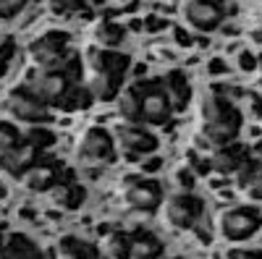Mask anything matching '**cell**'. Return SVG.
<instances>
[{"mask_svg":"<svg viewBox=\"0 0 262 259\" xmlns=\"http://www.w3.org/2000/svg\"><path fill=\"white\" fill-rule=\"evenodd\" d=\"M92 3H95V6H102V3H105V0H92Z\"/></svg>","mask_w":262,"mask_h":259,"instance_id":"cell-43","label":"cell"},{"mask_svg":"<svg viewBox=\"0 0 262 259\" xmlns=\"http://www.w3.org/2000/svg\"><path fill=\"white\" fill-rule=\"evenodd\" d=\"M249 37H252V42H257V45H262V18L257 21V24L249 29Z\"/></svg>","mask_w":262,"mask_h":259,"instance_id":"cell-40","label":"cell"},{"mask_svg":"<svg viewBox=\"0 0 262 259\" xmlns=\"http://www.w3.org/2000/svg\"><path fill=\"white\" fill-rule=\"evenodd\" d=\"M29 0H0V18H13L27 8Z\"/></svg>","mask_w":262,"mask_h":259,"instance_id":"cell-31","label":"cell"},{"mask_svg":"<svg viewBox=\"0 0 262 259\" xmlns=\"http://www.w3.org/2000/svg\"><path fill=\"white\" fill-rule=\"evenodd\" d=\"M58 254H60V259H100L97 246L79 239V236H66V239H60Z\"/></svg>","mask_w":262,"mask_h":259,"instance_id":"cell-19","label":"cell"},{"mask_svg":"<svg viewBox=\"0 0 262 259\" xmlns=\"http://www.w3.org/2000/svg\"><path fill=\"white\" fill-rule=\"evenodd\" d=\"M165 223L176 230H196L205 218V199L194 191H176L163 202Z\"/></svg>","mask_w":262,"mask_h":259,"instance_id":"cell-4","label":"cell"},{"mask_svg":"<svg viewBox=\"0 0 262 259\" xmlns=\"http://www.w3.org/2000/svg\"><path fill=\"white\" fill-rule=\"evenodd\" d=\"M259 89H262V79H259Z\"/></svg>","mask_w":262,"mask_h":259,"instance_id":"cell-47","label":"cell"},{"mask_svg":"<svg viewBox=\"0 0 262 259\" xmlns=\"http://www.w3.org/2000/svg\"><path fill=\"white\" fill-rule=\"evenodd\" d=\"M21 142V131L11 123V121H0V155L3 152H8V149H13V147H18Z\"/></svg>","mask_w":262,"mask_h":259,"instance_id":"cell-25","label":"cell"},{"mask_svg":"<svg viewBox=\"0 0 262 259\" xmlns=\"http://www.w3.org/2000/svg\"><path fill=\"white\" fill-rule=\"evenodd\" d=\"M27 86L48 105H58V100L74 86V79L66 68H39L37 74H32Z\"/></svg>","mask_w":262,"mask_h":259,"instance_id":"cell-12","label":"cell"},{"mask_svg":"<svg viewBox=\"0 0 262 259\" xmlns=\"http://www.w3.org/2000/svg\"><path fill=\"white\" fill-rule=\"evenodd\" d=\"M95 37H97V42L102 48H118L121 42H123V37H126V32H123V27H118L116 21H111V18H105V21H100V27H97V32H95Z\"/></svg>","mask_w":262,"mask_h":259,"instance_id":"cell-24","label":"cell"},{"mask_svg":"<svg viewBox=\"0 0 262 259\" xmlns=\"http://www.w3.org/2000/svg\"><path fill=\"white\" fill-rule=\"evenodd\" d=\"M173 181H176V186H179L181 191H194L196 173L191 170V165H184V168H179L176 173H173Z\"/></svg>","mask_w":262,"mask_h":259,"instance_id":"cell-29","label":"cell"},{"mask_svg":"<svg viewBox=\"0 0 262 259\" xmlns=\"http://www.w3.org/2000/svg\"><path fill=\"white\" fill-rule=\"evenodd\" d=\"M105 254H107V259H128L131 256V233L111 230L105 236Z\"/></svg>","mask_w":262,"mask_h":259,"instance_id":"cell-20","label":"cell"},{"mask_svg":"<svg viewBox=\"0 0 262 259\" xmlns=\"http://www.w3.org/2000/svg\"><path fill=\"white\" fill-rule=\"evenodd\" d=\"M247 100H249V107H252V115L259 121V118H262V97H254V95H249Z\"/></svg>","mask_w":262,"mask_h":259,"instance_id":"cell-38","label":"cell"},{"mask_svg":"<svg viewBox=\"0 0 262 259\" xmlns=\"http://www.w3.org/2000/svg\"><path fill=\"white\" fill-rule=\"evenodd\" d=\"M242 189H244V194H247L249 202H262V168L254 170V176H252Z\"/></svg>","mask_w":262,"mask_h":259,"instance_id":"cell-28","label":"cell"},{"mask_svg":"<svg viewBox=\"0 0 262 259\" xmlns=\"http://www.w3.org/2000/svg\"><path fill=\"white\" fill-rule=\"evenodd\" d=\"M86 3L90 0H50V11L55 13V16H66V13H79V11H84L86 8Z\"/></svg>","mask_w":262,"mask_h":259,"instance_id":"cell-27","label":"cell"},{"mask_svg":"<svg viewBox=\"0 0 262 259\" xmlns=\"http://www.w3.org/2000/svg\"><path fill=\"white\" fill-rule=\"evenodd\" d=\"M165 244L158 233L147 228L131 230V256L128 259H163Z\"/></svg>","mask_w":262,"mask_h":259,"instance_id":"cell-15","label":"cell"},{"mask_svg":"<svg viewBox=\"0 0 262 259\" xmlns=\"http://www.w3.org/2000/svg\"><path fill=\"white\" fill-rule=\"evenodd\" d=\"M76 160L86 168L97 165H111L116 160V136L102 126L86 128L76 147Z\"/></svg>","mask_w":262,"mask_h":259,"instance_id":"cell-5","label":"cell"},{"mask_svg":"<svg viewBox=\"0 0 262 259\" xmlns=\"http://www.w3.org/2000/svg\"><path fill=\"white\" fill-rule=\"evenodd\" d=\"M249 157L257 162V168H262V139H259V142H254V147L249 149Z\"/></svg>","mask_w":262,"mask_h":259,"instance_id":"cell-39","label":"cell"},{"mask_svg":"<svg viewBox=\"0 0 262 259\" xmlns=\"http://www.w3.org/2000/svg\"><path fill=\"white\" fill-rule=\"evenodd\" d=\"M170 259H184V256H170Z\"/></svg>","mask_w":262,"mask_h":259,"instance_id":"cell-45","label":"cell"},{"mask_svg":"<svg viewBox=\"0 0 262 259\" xmlns=\"http://www.w3.org/2000/svg\"><path fill=\"white\" fill-rule=\"evenodd\" d=\"M37 160H39V149L32 142L24 139L18 147H13V149L0 155V170H6L13 178H24Z\"/></svg>","mask_w":262,"mask_h":259,"instance_id":"cell-14","label":"cell"},{"mask_svg":"<svg viewBox=\"0 0 262 259\" xmlns=\"http://www.w3.org/2000/svg\"><path fill=\"white\" fill-rule=\"evenodd\" d=\"M200 118H202V136L217 147L238 142V134L244 128V115L236 107V102L226 95H207L200 105Z\"/></svg>","mask_w":262,"mask_h":259,"instance_id":"cell-1","label":"cell"},{"mask_svg":"<svg viewBox=\"0 0 262 259\" xmlns=\"http://www.w3.org/2000/svg\"><path fill=\"white\" fill-rule=\"evenodd\" d=\"M32 60L39 68H63L71 60L69 55V34L66 32H45L29 48Z\"/></svg>","mask_w":262,"mask_h":259,"instance_id":"cell-10","label":"cell"},{"mask_svg":"<svg viewBox=\"0 0 262 259\" xmlns=\"http://www.w3.org/2000/svg\"><path fill=\"white\" fill-rule=\"evenodd\" d=\"M6 107L8 113L16 118V121H24L29 126H45L50 121V107L45 100H39L29 86H16V89L8 92L6 97Z\"/></svg>","mask_w":262,"mask_h":259,"instance_id":"cell-7","label":"cell"},{"mask_svg":"<svg viewBox=\"0 0 262 259\" xmlns=\"http://www.w3.org/2000/svg\"><path fill=\"white\" fill-rule=\"evenodd\" d=\"M13 55H16V42L13 39H6L3 45H0V74L6 71V66L13 60Z\"/></svg>","mask_w":262,"mask_h":259,"instance_id":"cell-32","label":"cell"},{"mask_svg":"<svg viewBox=\"0 0 262 259\" xmlns=\"http://www.w3.org/2000/svg\"><path fill=\"white\" fill-rule=\"evenodd\" d=\"M60 183V165L58 162H48V160H37L32 165V170L24 176V186L29 191H53V186Z\"/></svg>","mask_w":262,"mask_h":259,"instance_id":"cell-16","label":"cell"},{"mask_svg":"<svg viewBox=\"0 0 262 259\" xmlns=\"http://www.w3.org/2000/svg\"><path fill=\"white\" fill-rule=\"evenodd\" d=\"M86 66H90V92L95 100L107 102L118 97L123 76L131 68V58L111 48H100L86 53Z\"/></svg>","mask_w":262,"mask_h":259,"instance_id":"cell-2","label":"cell"},{"mask_svg":"<svg viewBox=\"0 0 262 259\" xmlns=\"http://www.w3.org/2000/svg\"><path fill=\"white\" fill-rule=\"evenodd\" d=\"M262 230V209L254 204H236L217 215V236L228 244L252 241Z\"/></svg>","mask_w":262,"mask_h":259,"instance_id":"cell-3","label":"cell"},{"mask_svg":"<svg viewBox=\"0 0 262 259\" xmlns=\"http://www.w3.org/2000/svg\"><path fill=\"white\" fill-rule=\"evenodd\" d=\"M37 259H45V256H37Z\"/></svg>","mask_w":262,"mask_h":259,"instance_id":"cell-48","label":"cell"},{"mask_svg":"<svg viewBox=\"0 0 262 259\" xmlns=\"http://www.w3.org/2000/svg\"><path fill=\"white\" fill-rule=\"evenodd\" d=\"M170 24L165 18H160V16H155V13H149L147 18H144V29L147 32H152V34H158V32H163V29H168Z\"/></svg>","mask_w":262,"mask_h":259,"instance_id":"cell-35","label":"cell"},{"mask_svg":"<svg viewBox=\"0 0 262 259\" xmlns=\"http://www.w3.org/2000/svg\"><path fill=\"white\" fill-rule=\"evenodd\" d=\"M123 202L137 209V212H144V215H152L158 212L165 202V194H163V186L158 178L152 176H139V178H131L123 189Z\"/></svg>","mask_w":262,"mask_h":259,"instance_id":"cell-9","label":"cell"},{"mask_svg":"<svg viewBox=\"0 0 262 259\" xmlns=\"http://www.w3.org/2000/svg\"><path fill=\"white\" fill-rule=\"evenodd\" d=\"M163 84H165L168 97H170V102H173V113L184 110V107L189 105V100H191V84H189L186 74H184V71H170Z\"/></svg>","mask_w":262,"mask_h":259,"instance_id":"cell-17","label":"cell"},{"mask_svg":"<svg viewBox=\"0 0 262 259\" xmlns=\"http://www.w3.org/2000/svg\"><path fill=\"white\" fill-rule=\"evenodd\" d=\"M113 3H126V0H113Z\"/></svg>","mask_w":262,"mask_h":259,"instance_id":"cell-44","label":"cell"},{"mask_svg":"<svg viewBox=\"0 0 262 259\" xmlns=\"http://www.w3.org/2000/svg\"><path fill=\"white\" fill-rule=\"evenodd\" d=\"M173 42L179 48H194V32H189L184 27H173Z\"/></svg>","mask_w":262,"mask_h":259,"instance_id":"cell-33","label":"cell"},{"mask_svg":"<svg viewBox=\"0 0 262 259\" xmlns=\"http://www.w3.org/2000/svg\"><path fill=\"white\" fill-rule=\"evenodd\" d=\"M118 115L123 118V123H142V105L134 86L118 97Z\"/></svg>","mask_w":262,"mask_h":259,"instance_id":"cell-23","label":"cell"},{"mask_svg":"<svg viewBox=\"0 0 262 259\" xmlns=\"http://www.w3.org/2000/svg\"><path fill=\"white\" fill-rule=\"evenodd\" d=\"M257 71H262V55H257Z\"/></svg>","mask_w":262,"mask_h":259,"instance_id":"cell-42","label":"cell"},{"mask_svg":"<svg viewBox=\"0 0 262 259\" xmlns=\"http://www.w3.org/2000/svg\"><path fill=\"white\" fill-rule=\"evenodd\" d=\"M181 16L191 32L210 34L223 27L226 8H223V3H215V0H184Z\"/></svg>","mask_w":262,"mask_h":259,"instance_id":"cell-8","label":"cell"},{"mask_svg":"<svg viewBox=\"0 0 262 259\" xmlns=\"http://www.w3.org/2000/svg\"><path fill=\"white\" fill-rule=\"evenodd\" d=\"M84 199H86V189L76 181L66 178V181L53 186V202L60 204L63 209H79L84 204Z\"/></svg>","mask_w":262,"mask_h":259,"instance_id":"cell-18","label":"cell"},{"mask_svg":"<svg viewBox=\"0 0 262 259\" xmlns=\"http://www.w3.org/2000/svg\"><path fill=\"white\" fill-rule=\"evenodd\" d=\"M0 259H8V244H6L3 233H0Z\"/></svg>","mask_w":262,"mask_h":259,"instance_id":"cell-41","label":"cell"},{"mask_svg":"<svg viewBox=\"0 0 262 259\" xmlns=\"http://www.w3.org/2000/svg\"><path fill=\"white\" fill-rule=\"evenodd\" d=\"M160 168H163V157L160 155H147L142 160V173H144V176H155Z\"/></svg>","mask_w":262,"mask_h":259,"instance_id":"cell-34","label":"cell"},{"mask_svg":"<svg viewBox=\"0 0 262 259\" xmlns=\"http://www.w3.org/2000/svg\"><path fill=\"white\" fill-rule=\"evenodd\" d=\"M6 244H8V259H37V256H42V251L34 246V241L27 239L24 233H11L6 239Z\"/></svg>","mask_w":262,"mask_h":259,"instance_id":"cell-21","label":"cell"},{"mask_svg":"<svg viewBox=\"0 0 262 259\" xmlns=\"http://www.w3.org/2000/svg\"><path fill=\"white\" fill-rule=\"evenodd\" d=\"M191 170H194V173H200V176H207V173L212 170L210 157H207V160H205V157H196V160L191 162Z\"/></svg>","mask_w":262,"mask_h":259,"instance_id":"cell-37","label":"cell"},{"mask_svg":"<svg viewBox=\"0 0 262 259\" xmlns=\"http://www.w3.org/2000/svg\"><path fill=\"white\" fill-rule=\"evenodd\" d=\"M215 3H226V0H215Z\"/></svg>","mask_w":262,"mask_h":259,"instance_id":"cell-46","label":"cell"},{"mask_svg":"<svg viewBox=\"0 0 262 259\" xmlns=\"http://www.w3.org/2000/svg\"><path fill=\"white\" fill-rule=\"evenodd\" d=\"M27 142H32V144L39 149V152H42V149H48V147L55 144V134L48 131L45 126H32L29 131H27Z\"/></svg>","mask_w":262,"mask_h":259,"instance_id":"cell-26","label":"cell"},{"mask_svg":"<svg viewBox=\"0 0 262 259\" xmlns=\"http://www.w3.org/2000/svg\"><path fill=\"white\" fill-rule=\"evenodd\" d=\"M116 142L123 147V155L131 162L139 160V157H147V155H155L158 147H160V139L142 123H123V126H118Z\"/></svg>","mask_w":262,"mask_h":259,"instance_id":"cell-11","label":"cell"},{"mask_svg":"<svg viewBox=\"0 0 262 259\" xmlns=\"http://www.w3.org/2000/svg\"><path fill=\"white\" fill-rule=\"evenodd\" d=\"M142 105V123L144 126H165L173 115V102L163 81H139L134 84Z\"/></svg>","mask_w":262,"mask_h":259,"instance_id":"cell-6","label":"cell"},{"mask_svg":"<svg viewBox=\"0 0 262 259\" xmlns=\"http://www.w3.org/2000/svg\"><path fill=\"white\" fill-rule=\"evenodd\" d=\"M236 68L242 74H254L257 71V55L252 50H238L236 55Z\"/></svg>","mask_w":262,"mask_h":259,"instance_id":"cell-30","label":"cell"},{"mask_svg":"<svg viewBox=\"0 0 262 259\" xmlns=\"http://www.w3.org/2000/svg\"><path fill=\"white\" fill-rule=\"evenodd\" d=\"M231 68H228V63L223 60V58H210V63H207V74L210 76H226Z\"/></svg>","mask_w":262,"mask_h":259,"instance_id":"cell-36","label":"cell"},{"mask_svg":"<svg viewBox=\"0 0 262 259\" xmlns=\"http://www.w3.org/2000/svg\"><path fill=\"white\" fill-rule=\"evenodd\" d=\"M249 157V149L238 142H228V144H217L212 147L210 152V165L215 173H221V176H236L238 168H242Z\"/></svg>","mask_w":262,"mask_h":259,"instance_id":"cell-13","label":"cell"},{"mask_svg":"<svg viewBox=\"0 0 262 259\" xmlns=\"http://www.w3.org/2000/svg\"><path fill=\"white\" fill-rule=\"evenodd\" d=\"M95 102V95L90 89H81V86H71L69 92H66L55 107H60V110L66 113H74V110H84V107H90Z\"/></svg>","mask_w":262,"mask_h":259,"instance_id":"cell-22","label":"cell"}]
</instances>
